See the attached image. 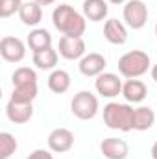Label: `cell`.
I'll list each match as a JSON object with an SVG mask.
<instances>
[{"label": "cell", "mask_w": 157, "mask_h": 159, "mask_svg": "<svg viewBox=\"0 0 157 159\" xmlns=\"http://www.w3.org/2000/svg\"><path fill=\"white\" fill-rule=\"evenodd\" d=\"M52 24L57 32L70 37H81L87 30V19L69 4H59L52 11Z\"/></svg>", "instance_id": "obj_1"}, {"label": "cell", "mask_w": 157, "mask_h": 159, "mask_svg": "<svg viewBox=\"0 0 157 159\" xmlns=\"http://www.w3.org/2000/svg\"><path fill=\"white\" fill-rule=\"evenodd\" d=\"M13 83V93L11 100L17 102H34L39 94V85H37V72L30 67H19L11 74Z\"/></svg>", "instance_id": "obj_2"}, {"label": "cell", "mask_w": 157, "mask_h": 159, "mask_svg": "<svg viewBox=\"0 0 157 159\" xmlns=\"http://www.w3.org/2000/svg\"><path fill=\"white\" fill-rule=\"evenodd\" d=\"M133 113L135 107L120 102H109L104 106V124L109 129H118V131H133Z\"/></svg>", "instance_id": "obj_3"}, {"label": "cell", "mask_w": 157, "mask_h": 159, "mask_svg": "<svg viewBox=\"0 0 157 159\" xmlns=\"http://www.w3.org/2000/svg\"><path fill=\"white\" fill-rule=\"evenodd\" d=\"M118 72L120 76H124L126 80L141 78L144 76L150 69H152V61L150 56L142 50H129L124 56L118 57Z\"/></svg>", "instance_id": "obj_4"}, {"label": "cell", "mask_w": 157, "mask_h": 159, "mask_svg": "<svg viewBox=\"0 0 157 159\" xmlns=\"http://www.w3.org/2000/svg\"><path fill=\"white\" fill-rule=\"evenodd\" d=\"M70 111L79 120H92L100 111L98 96L91 91H79L70 100Z\"/></svg>", "instance_id": "obj_5"}, {"label": "cell", "mask_w": 157, "mask_h": 159, "mask_svg": "<svg viewBox=\"0 0 157 159\" xmlns=\"http://www.w3.org/2000/svg\"><path fill=\"white\" fill-rule=\"evenodd\" d=\"M124 22L131 30H141L148 22V6L142 0H128L124 4Z\"/></svg>", "instance_id": "obj_6"}, {"label": "cell", "mask_w": 157, "mask_h": 159, "mask_svg": "<svg viewBox=\"0 0 157 159\" xmlns=\"http://www.w3.org/2000/svg\"><path fill=\"white\" fill-rule=\"evenodd\" d=\"M122 80L118 78V74L115 72H102L100 76H96L94 80V89L100 96L104 98H117L118 94H122Z\"/></svg>", "instance_id": "obj_7"}, {"label": "cell", "mask_w": 157, "mask_h": 159, "mask_svg": "<svg viewBox=\"0 0 157 159\" xmlns=\"http://www.w3.org/2000/svg\"><path fill=\"white\" fill-rule=\"evenodd\" d=\"M57 52L63 59H69V61H76L81 59L85 54H87V44L83 37H70V35H63L59 39L57 44Z\"/></svg>", "instance_id": "obj_8"}, {"label": "cell", "mask_w": 157, "mask_h": 159, "mask_svg": "<svg viewBox=\"0 0 157 159\" xmlns=\"http://www.w3.org/2000/svg\"><path fill=\"white\" fill-rule=\"evenodd\" d=\"M0 56L7 63H20L26 57V44L19 37L6 35L0 41Z\"/></svg>", "instance_id": "obj_9"}, {"label": "cell", "mask_w": 157, "mask_h": 159, "mask_svg": "<svg viewBox=\"0 0 157 159\" xmlns=\"http://www.w3.org/2000/svg\"><path fill=\"white\" fill-rule=\"evenodd\" d=\"M74 146V133L69 128H56L48 135V148L54 154H67Z\"/></svg>", "instance_id": "obj_10"}, {"label": "cell", "mask_w": 157, "mask_h": 159, "mask_svg": "<svg viewBox=\"0 0 157 159\" xmlns=\"http://www.w3.org/2000/svg\"><path fill=\"white\" fill-rule=\"evenodd\" d=\"M105 67H107V61H105V57L102 56V54H98V52H89V54H85L81 59H79V72L83 74V76H87V78H96V76H100L102 72H105Z\"/></svg>", "instance_id": "obj_11"}, {"label": "cell", "mask_w": 157, "mask_h": 159, "mask_svg": "<svg viewBox=\"0 0 157 159\" xmlns=\"http://www.w3.org/2000/svg\"><path fill=\"white\" fill-rule=\"evenodd\" d=\"M6 117L13 124H26L34 117V102H17L11 100L6 104Z\"/></svg>", "instance_id": "obj_12"}, {"label": "cell", "mask_w": 157, "mask_h": 159, "mask_svg": "<svg viewBox=\"0 0 157 159\" xmlns=\"http://www.w3.org/2000/svg\"><path fill=\"white\" fill-rule=\"evenodd\" d=\"M122 96L128 104H141L148 96V87L139 78L126 80L124 85H122Z\"/></svg>", "instance_id": "obj_13"}, {"label": "cell", "mask_w": 157, "mask_h": 159, "mask_svg": "<svg viewBox=\"0 0 157 159\" xmlns=\"http://www.w3.org/2000/svg\"><path fill=\"white\" fill-rule=\"evenodd\" d=\"M100 152L107 159H126L129 156V146L124 139L107 137L100 143Z\"/></svg>", "instance_id": "obj_14"}, {"label": "cell", "mask_w": 157, "mask_h": 159, "mask_svg": "<svg viewBox=\"0 0 157 159\" xmlns=\"http://www.w3.org/2000/svg\"><path fill=\"white\" fill-rule=\"evenodd\" d=\"M104 37H105L107 43H111V44L122 46V44H126V41H128V28H126V24H124L122 20H118V19H109V20H105V24H104Z\"/></svg>", "instance_id": "obj_15"}, {"label": "cell", "mask_w": 157, "mask_h": 159, "mask_svg": "<svg viewBox=\"0 0 157 159\" xmlns=\"http://www.w3.org/2000/svg\"><path fill=\"white\" fill-rule=\"evenodd\" d=\"M81 13L87 20L91 22H100L105 20L107 13H109V6L107 0H83L81 4Z\"/></svg>", "instance_id": "obj_16"}, {"label": "cell", "mask_w": 157, "mask_h": 159, "mask_svg": "<svg viewBox=\"0 0 157 159\" xmlns=\"http://www.w3.org/2000/svg\"><path fill=\"white\" fill-rule=\"evenodd\" d=\"M155 124V111L150 106H139L133 113V129L135 131H148Z\"/></svg>", "instance_id": "obj_17"}, {"label": "cell", "mask_w": 157, "mask_h": 159, "mask_svg": "<svg viewBox=\"0 0 157 159\" xmlns=\"http://www.w3.org/2000/svg\"><path fill=\"white\" fill-rule=\"evenodd\" d=\"M19 17L22 20V24H26V26H37L43 20V6L37 4L35 0L24 2L19 11Z\"/></svg>", "instance_id": "obj_18"}, {"label": "cell", "mask_w": 157, "mask_h": 159, "mask_svg": "<svg viewBox=\"0 0 157 159\" xmlns=\"http://www.w3.org/2000/svg\"><path fill=\"white\" fill-rule=\"evenodd\" d=\"M26 43H28L30 50L35 54V52H41V50L52 48V35H50V32L44 30V28H35V30H32V32L28 34Z\"/></svg>", "instance_id": "obj_19"}, {"label": "cell", "mask_w": 157, "mask_h": 159, "mask_svg": "<svg viewBox=\"0 0 157 159\" xmlns=\"http://www.w3.org/2000/svg\"><path fill=\"white\" fill-rule=\"evenodd\" d=\"M70 83H72L70 74H69L67 70H63V69H56V70H52L50 76H48V89H50L52 93H56V94L67 93V91L70 89Z\"/></svg>", "instance_id": "obj_20"}, {"label": "cell", "mask_w": 157, "mask_h": 159, "mask_svg": "<svg viewBox=\"0 0 157 159\" xmlns=\"http://www.w3.org/2000/svg\"><path fill=\"white\" fill-rule=\"evenodd\" d=\"M57 59H59V52L54 48H46L34 54V65L41 70H56Z\"/></svg>", "instance_id": "obj_21"}, {"label": "cell", "mask_w": 157, "mask_h": 159, "mask_svg": "<svg viewBox=\"0 0 157 159\" xmlns=\"http://www.w3.org/2000/svg\"><path fill=\"white\" fill-rule=\"evenodd\" d=\"M17 148H19L17 139L9 131H2L0 133V159H9L17 152Z\"/></svg>", "instance_id": "obj_22"}, {"label": "cell", "mask_w": 157, "mask_h": 159, "mask_svg": "<svg viewBox=\"0 0 157 159\" xmlns=\"http://www.w3.org/2000/svg\"><path fill=\"white\" fill-rule=\"evenodd\" d=\"M22 4H24L22 0H0V17L7 19V17L19 13Z\"/></svg>", "instance_id": "obj_23"}, {"label": "cell", "mask_w": 157, "mask_h": 159, "mask_svg": "<svg viewBox=\"0 0 157 159\" xmlns=\"http://www.w3.org/2000/svg\"><path fill=\"white\" fill-rule=\"evenodd\" d=\"M26 159H54V156L48 152V150H43V148H39V150H34L30 156Z\"/></svg>", "instance_id": "obj_24"}, {"label": "cell", "mask_w": 157, "mask_h": 159, "mask_svg": "<svg viewBox=\"0 0 157 159\" xmlns=\"http://www.w3.org/2000/svg\"><path fill=\"white\" fill-rule=\"evenodd\" d=\"M150 74H152V80L157 83V63H155V65H152V69H150Z\"/></svg>", "instance_id": "obj_25"}, {"label": "cell", "mask_w": 157, "mask_h": 159, "mask_svg": "<svg viewBox=\"0 0 157 159\" xmlns=\"http://www.w3.org/2000/svg\"><path fill=\"white\" fill-rule=\"evenodd\" d=\"M150 154H152V159H157V141L152 144V150H150Z\"/></svg>", "instance_id": "obj_26"}, {"label": "cell", "mask_w": 157, "mask_h": 159, "mask_svg": "<svg viewBox=\"0 0 157 159\" xmlns=\"http://www.w3.org/2000/svg\"><path fill=\"white\" fill-rule=\"evenodd\" d=\"M37 4H41V6H50V4H54L56 0H35Z\"/></svg>", "instance_id": "obj_27"}, {"label": "cell", "mask_w": 157, "mask_h": 159, "mask_svg": "<svg viewBox=\"0 0 157 159\" xmlns=\"http://www.w3.org/2000/svg\"><path fill=\"white\" fill-rule=\"evenodd\" d=\"M109 4H115V6H118V4H126L128 0H107Z\"/></svg>", "instance_id": "obj_28"}, {"label": "cell", "mask_w": 157, "mask_h": 159, "mask_svg": "<svg viewBox=\"0 0 157 159\" xmlns=\"http://www.w3.org/2000/svg\"><path fill=\"white\" fill-rule=\"evenodd\" d=\"M155 35H157V22H155Z\"/></svg>", "instance_id": "obj_29"}]
</instances>
